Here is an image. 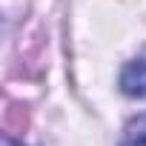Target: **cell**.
<instances>
[{"mask_svg":"<svg viewBox=\"0 0 146 146\" xmlns=\"http://www.w3.org/2000/svg\"><path fill=\"white\" fill-rule=\"evenodd\" d=\"M120 92L129 98H146V60H129L120 72Z\"/></svg>","mask_w":146,"mask_h":146,"instance_id":"cell-1","label":"cell"},{"mask_svg":"<svg viewBox=\"0 0 146 146\" xmlns=\"http://www.w3.org/2000/svg\"><path fill=\"white\" fill-rule=\"evenodd\" d=\"M120 146H146V115L135 117V120L126 126Z\"/></svg>","mask_w":146,"mask_h":146,"instance_id":"cell-2","label":"cell"},{"mask_svg":"<svg viewBox=\"0 0 146 146\" xmlns=\"http://www.w3.org/2000/svg\"><path fill=\"white\" fill-rule=\"evenodd\" d=\"M3 146H23V143H17L15 137H9V135H3Z\"/></svg>","mask_w":146,"mask_h":146,"instance_id":"cell-3","label":"cell"}]
</instances>
